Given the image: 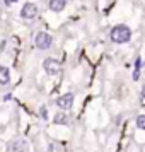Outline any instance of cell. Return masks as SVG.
<instances>
[{
    "label": "cell",
    "mask_w": 145,
    "mask_h": 152,
    "mask_svg": "<svg viewBox=\"0 0 145 152\" xmlns=\"http://www.w3.org/2000/svg\"><path fill=\"white\" fill-rule=\"evenodd\" d=\"M131 36H133V33H131L130 26H126V24H116L109 31V39L114 45H126V43H130Z\"/></svg>",
    "instance_id": "obj_1"
},
{
    "label": "cell",
    "mask_w": 145,
    "mask_h": 152,
    "mask_svg": "<svg viewBox=\"0 0 145 152\" xmlns=\"http://www.w3.org/2000/svg\"><path fill=\"white\" fill-rule=\"evenodd\" d=\"M53 45V36L46 31H39L34 36V46L38 50H48Z\"/></svg>",
    "instance_id": "obj_2"
},
{
    "label": "cell",
    "mask_w": 145,
    "mask_h": 152,
    "mask_svg": "<svg viewBox=\"0 0 145 152\" xmlns=\"http://www.w3.org/2000/svg\"><path fill=\"white\" fill-rule=\"evenodd\" d=\"M38 5L36 4H33V2H26L24 5L21 7V17L22 19H26V21H33V19H36L38 17Z\"/></svg>",
    "instance_id": "obj_3"
},
{
    "label": "cell",
    "mask_w": 145,
    "mask_h": 152,
    "mask_svg": "<svg viewBox=\"0 0 145 152\" xmlns=\"http://www.w3.org/2000/svg\"><path fill=\"white\" fill-rule=\"evenodd\" d=\"M43 69H44V72H46L48 75H58L60 70H62V65H60V62L55 60V58H44Z\"/></svg>",
    "instance_id": "obj_4"
},
{
    "label": "cell",
    "mask_w": 145,
    "mask_h": 152,
    "mask_svg": "<svg viewBox=\"0 0 145 152\" xmlns=\"http://www.w3.org/2000/svg\"><path fill=\"white\" fill-rule=\"evenodd\" d=\"M74 94L72 92H67V94H62V96L56 99V106L60 108L62 111H68L72 110V106H74Z\"/></svg>",
    "instance_id": "obj_5"
},
{
    "label": "cell",
    "mask_w": 145,
    "mask_h": 152,
    "mask_svg": "<svg viewBox=\"0 0 145 152\" xmlns=\"http://www.w3.org/2000/svg\"><path fill=\"white\" fill-rule=\"evenodd\" d=\"M9 149L12 152H29V142L26 138H15L9 144Z\"/></svg>",
    "instance_id": "obj_6"
},
{
    "label": "cell",
    "mask_w": 145,
    "mask_h": 152,
    "mask_svg": "<svg viewBox=\"0 0 145 152\" xmlns=\"http://www.w3.org/2000/svg\"><path fill=\"white\" fill-rule=\"evenodd\" d=\"M67 7V0H50L48 2V9L51 12H62Z\"/></svg>",
    "instance_id": "obj_7"
},
{
    "label": "cell",
    "mask_w": 145,
    "mask_h": 152,
    "mask_svg": "<svg viewBox=\"0 0 145 152\" xmlns=\"http://www.w3.org/2000/svg\"><path fill=\"white\" fill-rule=\"evenodd\" d=\"M53 123L55 125H68L70 123V116L65 113V111H58L55 115V118H53Z\"/></svg>",
    "instance_id": "obj_8"
},
{
    "label": "cell",
    "mask_w": 145,
    "mask_h": 152,
    "mask_svg": "<svg viewBox=\"0 0 145 152\" xmlns=\"http://www.w3.org/2000/svg\"><path fill=\"white\" fill-rule=\"evenodd\" d=\"M9 82H10V70L0 65V86H7Z\"/></svg>",
    "instance_id": "obj_9"
},
{
    "label": "cell",
    "mask_w": 145,
    "mask_h": 152,
    "mask_svg": "<svg viewBox=\"0 0 145 152\" xmlns=\"http://www.w3.org/2000/svg\"><path fill=\"white\" fill-rule=\"evenodd\" d=\"M142 65H144L142 58L137 56V60H135V70H133V80H135V82L140 79V70H142Z\"/></svg>",
    "instance_id": "obj_10"
},
{
    "label": "cell",
    "mask_w": 145,
    "mask_h": 152,
    "mask_svg": "<svg viewBox=\"0 0 145 152\" xmlns=\"http://www.w3.org/2000/svg\"><path fill=\"white\" fill-rule=\"evenodd\" d=\"M135 125H137L138 130H145V115H138L137 120H135Z\"/></svg>",
    "instance_id": "obj_11"
},
{
    "label": "cell",
    "mask_w": 145,
    "mask_h": 152,
    "mask_svg": "<svg viewBox=\"0 0 145 152\" xmlns=\"http://www.w3.org/2000/svg\"><path fill=\"white\" fill-rule=\"evenodd\" d=\"M39 115H41L43 120H48V110H46V106H41L39 108Z\"/></svg>",
    "instance_id": "obj_12"
},
{
    "label": "cell",
    "mask_w": 145,
    "mask_h": 152,
    "mask_svg": "<svg viewBox=\"0 0 145 152\" xmlns=\"http://www.w3.org/2000/svg\"><path fill=\"white\" fill-rule=\"evenodd\" d=\"M15 2H19V0H4V4H5V5H12V4H15Z\"/></svg>",
    "instance_id": "obj_13"
},
{
    "label": "cell",
    "mask_w": 145,
    "mask_h": 152,
    "mask_svg": "<svg viewBox=\"0 0 145 152\" xmlns=\"http://www.w3.org/2000/svg\"><path fill=\"white\" fill-rule=\"evenodd\" d=\"M140 92H142V99H144V101H145V86H144V87H142V91H140Z\"/></svg>",
    "instance_id": "obj_14"
},
{
    "label": "cell",
    "mask_w": 145,
    "mask_h": 152,
    "mask_svg": "<svg viewBox=\"0 0 145 152\" xmlns=\"http://www.w3.org/2000/svg\"><path fill=\"white\" fill-rule=\"evenodd\" d=\"M0 24H2V12H0Z\"/></svg>",
    "instance_id": "obj_15"
}]
</instances>
